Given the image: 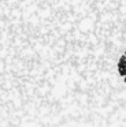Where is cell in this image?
Masks as SVG:
<instances>
[{"label":"cell","mask_w":126,"mask_h":127,"mask_svg":"<svg viewBox=\"0 0 126 127\" xmlns=\"http://www.w3.org/2000/svg\"><path fill=\"white\" fill-rule=\"evenodd\" d=\"M117 71H118V75L122 78V81L126 83V51L119 56L117 62Z\"/></svg>","instance_id":"cell-1"}]
</instances>
